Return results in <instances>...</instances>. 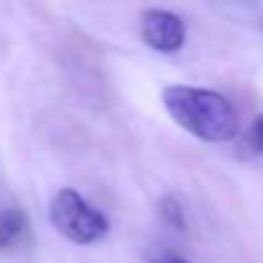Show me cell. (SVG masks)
Instances as JSON below:
<instances>
[{
    "label": "cell",
    "mask_w": 263,
    "mask_h": 263,
    "mask_svg": "<svg viewBox=\"0 0 263 263\" xmlns=\"http://www.w3.org/2000/svg\"><path fill=\"white\" fill-rule=\"evenodd\" d=\"M163 106L168 116L191 137L201 142H232L240 135V119L235 106L230 103L227 96L209 90V88H196V85H165L163 93Z\"/></svg>",
    "instance_id": "obj_1"
},
{
    "label": "cell",
    "mask_w": 263,
    "mask_h": 263,
    "mask_svg": "<svg viewBox=\"0 0 263 263\" xmlns=\"http://www.w3.org/2000/svg\"><path fill=\"white\" fill-rule=\"evenodd\" d=\"M49 222L52 227L75 245H93L108 235V219L98 212L80 191L65 186L49 201Z\"/></svg>",
    "instance_id": "obj_2"
},
{
    "label": "cell",
    "mask_w": 263,
    "mask_h": 263,
    "mask_svg": "<svg viewBox=\"0 0 263 263\" xmlns=\"http://www.w3.org/2000/svg\"><path fill=\"white\" fill-rule=\"evenodd\" d=\"M142 42L155 52L173 54L186 44V24L173 11L147 8L142 13Z\"/></svg>",
    "instance_id": "obj_3"
},
{
    "label": "cell",
    "mask_w": 263,
    "mask_h": 263,
    "mask_svg": "<svg viewBox=\"0 0 263 263\" xmlns=\"http://www.w3.org/2000/svg\"><path fill=\"white\" fill-rule=\"evenodd\" d=\"M29 230V217L18 206H8L0 212V253L13 250Z\"/></svg>",
    "instance_id": "obj_4"
},
{
    "label": "cell",
    "mask_w": 263,
    "mask_h": 263,
    "mask_svg": "<svg viewBox=\"0 0 263 263\" xmlns=\"http://www.w3.org/2000/svg\"><path fill=\"white\" fill-rule=\"evenodd\" d=\"M240 158H263V114H258L237 140Z\"/></svg>",
    "instance_id": "obj_5"
},
{
    "label": "cell",
    "mask_w": 263,
    "mask_h": 263,
    "mask_svg": "<svg viewBox=\"0 0 263 263\" xmlns=\"http://www.w3.org/2000/svg\"><path fill=\"white\" fill-rule=\"evenodd\" d=\"M158 214H160V219L168 227H173L178 232L186 230V214H183V206H181V201L176 196H163L158 201Z\"/></svg>",
    "instance_id": "obj_6"
},
{
    "label": "cell",
    "mask_w": 263,
    "mask_h": 263,
    "mask_svg": "<svg viewBox=\"0 0 263 263\" xmlns=\"http://www.w3.org/2000/svg\"><path fill=\"white\" fill-rule=\"evenodd\" d=\"M153 263H189V260L181 258V255H176V253H163V255H158Z\"/></svg>",
    "instance_id": "obj_7"
}]
</instances>
